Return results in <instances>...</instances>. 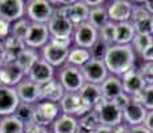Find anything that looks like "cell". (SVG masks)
Here are the masks:
<instances>
[{
    "instance_id": "6da1fadb",
    "label": "cell",
    "mask_w": 153,
    "mask_h": 133,
    "mask_svg": "<svg viewBox=\"0 0 153 133\" xmlns=\"http://www.w3.org/2000/svg\"><path fill=\"white\" fill-rule=\"evenodd\" d=\"M137 55L132 45H119L113 44L108 48L104 63L109 75L121 77L126 72L134 68Z\"/></svg>"
},
{
    "instance_id": "7a4b0ae2",
    "label": "cell",
    "mask_w": 153,
    "mask_h": 133,
    "mask_svg": "<svg viewBox=\"0 0 153 133\" xmlns=\"http://www.w3.org/2000/svg\"><path fill=\"white\" fill-rule=\"evenodd\" d=\"M47 25L52 39H72L75 25L61 11V8H55V12Z\"/></svg>"
},
{
    "instance_id": "3957f363",
    "label": "cell",
    "mask_w": 153,
    "mask_h": 133,
    "mask_svg": "<svg viewBox=\"0 0 153 133\" xmlns=\"http://www.w3.org/2000/svg\"><path fill=\"white\" fill-rule=\"evenodd\" d=\"M57 80L63 85L64 91L69 93H79L85 84V79L80 68L68 65V64L59 69Z\"/></svg>"
},
{
    "instance_id": "277c9868",
    "label": "cell",
    "mask_w": 153,
    "mask_h": 133,
    "mask_svg": "<svg viewBox=\"0 0 153 133\" xmlns=\"http://www.w3.org/2000/svg\"><path fill=\"white\" fill-rule=\"evenodd\" d=\"M53 12L55 7L49 0H28L25 4V15L31 23L48 24Z\"/></svg>"
},
{
    "instance_id": "5b68a950",
    "label": "cell",
    "mask_w": 153,
    "mask_h": 133,
    "mask_svg": "<svg viewBox=\"0 0 153 133\" xmlns=\"http://www.w3.org/2000/svg\"><path fill=\"white\" fill-rule=\"evenodd\" d=\"M93 111L99 114L101 125L114 128V126L124 123V120H123V111L113 101H107V100L102 99L95 106Z\"/></svg>"
},
{
    "instance_id": "8992f818",
    "label": "cell",
    "mask_w": 153,
    "mask_h": 133,
    "mask_svg": "<svg viewBox=\"0 0 153 133\" xmlns=\"http://www.w3.org/2000/svg\"><path fill=\"white\" fill-rule=\"evenodd\" d=\"M60 114L61 109L59 104L49 101H39L37 104H35L33 124L39 126H44V128H49L57 120Z\"/></svg>"
},
{
    "instance_id": "52a82bcc",
    "label": "cell",
    "mask_w": 153,
    "mask_h": 133,
    "mask_svg": "<svg viewBox=\"0 0 153 133\" xmlns=\"http://www.w3.org/2000/svg\"><path fill=\"white\" fill-rule=\"evenodd\" d=\"M72 40L76 47L91 49L99 40V29H96L88 22L81 23L75 27Z\"/></svg>"
},
{
    "instance_id": "ba28073f",
    "label": "cell",
    "mask_w": 153,
    "mask_h": 133,
    "mask_svg": "<svg viewBox=\"0 0 153 133\" xmlns=\"http://www.w3.org/2000/svg\"><path fill=\"white\" fill-rule=\"evenodd\" d=\"M61 109V113L68 114V116H73V117H80L85 116L87 113H89L92 109L88 108L87 105L81 101L79 93H69L65 92L64 97L61 99V101L59 103Z\"/></svg>"
},
{
    "instance_id": "9c48e42d",
    "label": "cell",
    "mask_w": 153,
    "mask_h": 133,
    "mask_svg": "<svg viewBox=\"0 0 153 133\" xmlns=\"http://www.w3.org/2000/svg\"><path fill=\"white\" fill-rule=\"evenodd\" d=\"M80 69H81V72H83L85 82H89V84L101 85V82L109 76V72H108L107 67H105V63L102 60L91 59Z\"/></svg>"
},
{
    "instance_id": "30bf717a",
    "label": "cell",
    "mask_w": 153,
    "mask_h": 133,
    "mask_svg": "<svg viewBox=\"0 0 153 133\" xmlns=\"http://www.w3.org/2000/svg\"><path fill=\"white\" fill-rule=\"evenodd\" d=\"M49 40H51V35L48 31V25L39 24V23H31L28 35L24 40L27 48L37 51L39 48H44L49 43Z\"/></svg>"
},
{
    "instance_id": "8fae6325",
    "label": "cell",
    "mask_w": 153,
    "mask_h": 133,
    "mask_svg": "<svg viewBox=\"0 0 153 133\" xmlns=\"http://www.w3.org/2000/svg\"><path fill=\"white\" fill-rule=\"evenodd\" d=\"M69 49L67 47H61L57 44L49 41L44 48H42V59L44 61L52 65L53 68L63 67L64 64H67V59L69 55Z\"/></svg>"
},
{
    "instance_id": "7c38bea8",
    "label": "cell",
    "mask_w": 153,
    "mask_h": 133,
    "mask_svg": "<svg viewBox=\"0 0 153 133\" xmlns=\"http://www.w3.org/2000/svg\"><path fill=\"white\" fill-rule=\"evenodd\" d=\"M24 0H0V17L10 23H15L25 16Z\"/></svg>"
},
{
    "instance_id": "4fadbf2b",
    "label": "cell",
    "mask_w": 153,
    "mask_h": 133,
    "mask_svg": "<svg viewBox=\"0 0 153 133\" xmlns=\"http://www.w3.org/2000/svg\"><path fill=\"white\" fill-rule=\"evenodd\" d=\"M20 104L19 96L15 88L0 85V119L13 116Z\"/></svg>"
},
{
    "instance_id": "5bb4252c",
    "label": "cell",
    "mask_w": 153,
    "mask_h": 133,
    "mask_svg": "<svg viewBox=\"0 0 153 133\" xmlns=\"http://www.w3.org/2000/svg\"><path fill=\"white\" fill-rule=\"evenodd\" d=\"M107 8H108V15H109V20L112 23L117 24V23L131 22L132 11H133L132 1H128V0H113V1L108 3Z\"/></svg>"
},
{
    "instance_id": "9a60e30c",
    "label": "cell",
    "mask_w": 153,
    "mask_h": 133,
    "mask_svg": "<svg viewBox=\"0 0 153 133\" xmlns=\"http://www.w3.org/2000/svg\"><path fill=\"white\" fill-rule=\"evenodd\" d=\"M61 8L65 16L68 17L71 22L73 23V25H79L81 23L88 22V17H89V11L91 8L87 5V3L84 0H77V1H71L69 4L63 5Z\"/></svg>"
},
{
    "instance_id": "2e32d148",
    "label": "cell",
    "mask_w": 153,
    "mask_h": 133,
    "mask_svg": "<svg viewBox=\"0 0 153 133\" xmlns=\"http://www.w3.org/2000/svg\"><path fill=\"white\" fill-rule=\"evenodd\" d=\"M121 82H123V89L124 93L128 94L129 97H134L139 93H141L144 91V88L146 87L145 80L143 79V76L140 75L139 69H131L129 72H126L125 75H123L121 77Z\"/></svg>"
},
{
    "instance_id": "e0dca14e",
    "label": "cell",
    "mask_w": 153,
    "mask_h": 133,
    "mask_svg": "<svg viewBox=\"0 0 153 133\" xmlns=\"http://www.w3.org/2000/svg\"><path fill=\"white\" fill-rule=\"evenodd\" d=\"M16 92L19 96L20 103L25 104H37L40 101V93H42V87L37 85L36 82L31 81L28 77L24 79L19 85H16Z\"/></svg>"
},
{
    "instance_id": "ac0fdd59",
    "label": "cell",
    "mask_w": 153,
    "mask_h": 133,
    "mask_svg": "<svg viewBox=\"0 0 153 133\" xmlns=\"http://www.w3.org/2000/svg\"><path fill=\"white\" fill-rule=\"evenodd\" d=\"M146 113H148V111L144 108V105L132 100L131 104L123 111V120H124V124H126L129 128L144 125Z\"/></svg>"
},
{
    "instance_id": "d6986e66",
    "label": "cell",
    "mask_w": 153,
    "mask_h": 133,
    "mask_svg": "<svg viewBox=\"0 0 153 133\" xmlns=\"http://www.w3.org/2000/svg\"><path fill=\"white\" fill-rule=\"evenodd\" d=\"M27 77L31 81L36 82L37 85L42 87V85L47 84V82H49L51 80L55 79V68L52 65H49L43 59H40L36 63V65L32 68V71L29 72V75Z\"/></svg>"
},
{
    "instance_id": "ffe728a7",
    "label": "cell",
    "mask_w": 153,
    "mask_h": 133,
    "mask_svg": "<svg viewBox=\"0 0 153 133\" xmlns=\"http://www.w3.org/2000/svg\"><path fill=\"white\" fill-rule=\"evenodd\" d=\"M25 75L16 64H5L0 68V85L16 88L24 80Z\"/></svg>"
},
{
    "instance_id": "44dd1931",
    "label": "cell",
    "mask_w": 153,
    "mask_h": 133,
    "mask_svg": "<svg viewBox=\"0 0 153 133\" xmlns=\"http://www.w3.org/2000/svg\"><path fill=\"white\" fill-rule=\"evenodd\" d=\"M100 91H101V96L104 100H107V101H114L120 94L124 93L121 79L117 77V76L109 75L101 82Z\"/></svg>"
},
{
    "instance_id": "7402d4cb",
    "label": "cell",
    "mask_w": 153,
    "mask_h": 133,
    "mask_svg": "<svg viewBox=\"0 0 153 133\" xmlns=\"http://www.w3.org/2000/svg\"><path fill=\"white\" fill-rule=\"evenodd\" d=\"M65 94L63 85L60 84L57 79L51 80L49 82L42 85V93H40V101H49V103H59Z\"/></svg>"
},
{
    "instance_id": "603a6c76",
    "label": "cell",
    "mask_w": 153,
    "mask_h": 133,
    "mask_svg": "<svg viewBox=\"0 0 153 133\" xmlns=\"http://www.w3.org/2000/svg\"><path fill=\"white\" fill-rule=\"evenodd\" d=\"M3 44H4V48H5V64L16 63V59L19 57V55L27 48L24 40L17 39V37L12 36V35H10L7 39L3 41Z\"/></svg>"
},
{
    "instance_id": "cb8c5ba5",
    "label": "cell",
    "mask_w": 153,
    "mask_h": 133,
    "mask_svg": "<svg viewBox=\"0 0 153 133\" xmlns=\"http://www.w3.org/2000/svg\"><path fill=\"white\" fill-rule=\"evenodd\" d=\"M79 96H80L81 101H83L88 108L92 109V111L95 109V106L102 100L101 91H100V85L89 84V82H85L84 87L81 88L80 92H79Z\"/></svg>"
},
{
    "instance_id": "d4e9b609",
    "label": "cell",
    "mask_w": 153,
    "mask_h": 133,
    "mask_svg": "<svg viewBox=\"0 0 153 133\" xmlns=\"http://www.w3.org/2000/svg\"><path fill=\"white\" fill-rule=\"evenodd\" d=\"M79 128V119L61 113L52 124L51 133H76Z\"/></svg>"
},
{
    "instance_id": "484cf974",
    "label": "cell",
    "mask_w": 153,
    "mask_h": 133,
    "mask_svg": "<svg viewBox=\"0 0 153 133\" xmlns=\"http://www.w3.org/2000/svg\"><path fill=\"white\" fill-rule=\"evenodd\" d=\"M40 56L37 53L36 49H31V48H25L24 51L19 55V57L16 59V65L23 71L25 76L29 75V72L32 71V68L36 65V63L40 60Z\"/></svg>"
},
{
    "instance_id": "4316f807",
    "label": "cell",
    "mask_w": 153,
    "mask_h": 133,
    "mask_svg": "<svg viewBox=\"0 0 153 133\" xmlns=\"http://www.w3.org/2000/svg\"><path fill=\"white\" fill-rule=\"evenodd\" d=\"M136 36L134 27L131 22L117 23L116 24V41L114 44L119 45H131Z\"/></svg>"
},
{
    "instance_id": "83f0119b",
    "label": "cell",
    "mask_w": 153,
    "mask_h": 133,
    "mask_svg": "<svg viewBox=\"0 0 153 133\" xmlns=\"http://www.w3.org/2000/svg\"><path fill=\"white\" fill-rule=\"evenodd\" d=\"M91 52L89 49H85V48H80V47H71L69 49V55L68 59H67V64L72 67H77L81 68L83 65L88 63L91 60Z\"/></svg>"
},
{
    "instance_id": "f1b7e54d",
    "label": "cell",
    "mask_w": 153,
    "mask_h": 133,
    "mask_svg": "<svg viewBox=\"0 0 153 133\" xmlns=\"http://www.w3.org/2000/svg\"><path fill=\"white\" fill-rule=\"evenodd\" d=\"M109 22L111 20H109V15H108L107 5H100V7H96V8H91L88 23H91L96 29H101Z\"/></svg>"
},
{
    "instance_id": "f546056e",
    "label": "cell",
    "mask_w": 153,
    "mask_h": 133,
    "mask_svg": "<svg viewBox=\"0 0 153 133\" xmlns=\"http://www.w3.org/2000/svg\"><path fill=\"white\" fill-rule=\"evenodd\" d=\"M0 133H25V125L15 116L0 119Z\"/></svg>"
},
{
    "instance_id": "4dcf8cb0",
    "label": "cell",
    "mask_w": 153,
    "mask_h": 133,
    "mask_svg": "<svg viewBox=\"0 0 153 133\" xmlns=\"http://www.w3.org/2000/svg\"><path fill=\"white\" fill-rule=\"evenodd\" d=\"M13 116L16 117L19 121H22L24 125L32 124L33 123V116H35V105L25 104V103H20Z\"/></svg>"
},
{
    "instance_id": "1f68e13d",
    "label": "cell",
    "mask_w": 153,
    "mask_h": 133,
    "mask_svg": "<svg viewBox=\"0 0 153 133\" xmlns=\"http://www.w3.org/2000/svg\"><path fill=\"white\" fill-rule=\"evenodd\" d=\"M152 15L139 19H132L131 23L134 27L136 35H152Z\"/></svg>"
},
{
    "instance_id": "d6a6232c",
    "label": "cell",
    "mask_w": 153,
    "mask_h": 133,
    "mask_svg": "<svg viewBox=\"0 0 153 133\" xmlns=\"http://www.w3.org/2000/svg\"><path fill=\"white\" fill-rule=\"evenodd\" d=\"M99 40L109 47L113 45L114 41H116V24L109 22L101 29H99Z\"/></svg>"
},
{
    "instance_id": "836d02e7",
    "label": "cell",
    "mask_w": 153,
    "mask_h": 133,
    "mask_svg": "<svg viewBox=\"0 0 153 133\" xmlns=\"http://www.w3.org/2000/svg\"><path fill=\"white\" fill-rule=\"evenodd\" d=\"M131 99L144 105L146 111H153V85H146L143 92L134 97H131Z\"/></svg>"
},
{
    "instance_id": "e575fe53",
    "label": "cell",
    "mask_w": 153,
    "mask_h": 133,
    "mask_svg": "<svg viewBox=\"0 0 153 133\" xmlns=\"http://www.w3.org/2000/svg\"><path fill=\"white\" fill-rule=\"evenodd\" d=\"M79 125L88 129V131H91V132H95L96 129H99L100 126H101V123H100L99 114L96 113L95 111H91L89 113H87L85 116L79 119Z\"/></svg>"
},
{
    "instance_id": "d590c367",
    "label": "cell",
    "mask_w": 153,
    "mask_h": 133,
    "mask_svg": "<svg viewBox=\"0 0 153 133\" xmlns=\"http://www.w3.org/2000/svg\"><path fill=\"white\" fill-rule=\"evenodd\" d=\"M29 27H31V22L24 17V19H20L17 22L12 23V27H11V35L17 39H22V40H25L28 35V31H29Z\"/></svg>"
},
{
    "instance_id": "8d00e7d4",
    "label": "cell",
    "mask_w": 153,
    "mask_h": 133,
    "mask_svg": "<svg viewBox=\"0 0 153 133\" xmlns=\"http://www.w3.org/2000/svg\"><path fill=\"white\" fill-rule=\"evenodd\" d=\"M153 44V35H136L132 41V48L136 55H141L149 45Z\"/></svg>"
},
{
    "instance_id": "74e56055",
    "label": "cell",
    "mask_w": 153,
    "mask_h": 133,
    "mask_svg": "<svg viewBox=\"0 0 153 133\" xmlns=\"http://www.w3.org/2000/svg\"><path fill=\"white\" fill-rule=\"evenodd\" d=\"M108 48H109V45H107V44H104L102 41L97 40V43H96L95 45H93L92 48L89 49L91 57L95 59V60H102V61H104Z\"/></svg>"
},
{
    "instance_id": "f35d334b",
    "label": "cell",
    "mask_w": 153,
    "mask_h": 133,
    "mask_svg": "<svg viewBox=\"0 0 153 133\" xmlns=\"http://www.w3.org/2000/svg\"><path fill=\"white\" fill-rule=\"evenodd\" d=\"M140 75L143 76V79L145 80V82L148 85H153V61L149 63H143V65L139 69Z\"/></svg>"
},
{
    "instance_id": "ab89813d",
    "label": "cell",
    "mask_w": 153,
    "mask_h": 133,
    "mask_svg": "<svg viewBox=\"0 0 153 133\" xmlns=\"http://www.w3.org/2000/svg\"><path fill=\"white\" fill-rule=\"evenodd\" d=\"M11 27H12V23L0 17V41H4L11 35Z\"/></svg>"
},
{
    "instance_id": "60d3db41",
    "label": "cell",
    "mask_w": 153,
    "mask_h": 133,
    "mask_svg": "<svg viewBox=\"0 0 153 133\" xmlns=\"http://www.w3.org/2000/svg\"><path fill=\"white\" fill-rule=\"evenodd\" d=\"M131 101H132V99L128 96V94H125V93H123V94H120L119 97H117L116 100H114V104H116L117 106H119L121 111H124V109L128 106L129 104H131Z\"/></svg>"
},
{
    "instance_id": "b9f144b4",
    "label": "cell",
    "mask_w": 153,
    "mask_h": 133,
    "mask_svg": "<svg viewBox=\"0 0 153 133\" xmlns=\"http://www.w3.org/2000/svg\"><path fill=\"white\" fill-rule=\"evenodd\" d=\"M25 133H51L48 128H44V126H39L36 124H28L25 125Z\"/></svg>"
},
{
    "instance_id": "7bdbcfd3",
    "label": "cell",
    "mask_w": 153,
    "mask_h": 133,
    "mask_svg": "<svg viewBox=\"0 0 153 133\" xmlns=\"http://www.w3.org/2000/svg\"><path fill=\"white\" fill-rule=\"evenodd\" d=\"M141 59H143L144 63H149V61H153V44L149 45L148 48L145 49L143 53H141Z\"/></svg>"
},
{
    "instance_id": "ee69618b",
    "label": "cell",
    "mask_w": 153,
    "mask_h": 133,
    "mask_svg": "<svg viewBox=\"0 0 153 133\" xmlns=\"http://www.w3.org/2000/svg\"><path fill=\"white\" fill-rule=\"evenodd\" d=\"M144 126H145L148 131H151L153 133V111H148L145 121H144Z\"/></svg>"
},
{
    "instance_id": "f6af8a7d",
    "label": "cell",
    "mask_w": 153,
    "mask_h": 133,
    "mask_svg": "<svg viewBox=\"0 0 153 133\" xmlns=\"http://www.w3.org/2000/svg\"><path fill=\"white\" fill-rule=\"evenodd\" d=\"M129 126L126 125V124H120V125L114 126V128H112V133H129Z\"/></svg>"
},
{
    "instance_id": "bcb514c9",
    "label": "cell",
    "mask_w": 153,
    "mask_h": 133,
    "mask_svg": "<svg viewBox=\"0 0 153 133\" xmlns=\"http://www.w3.org/2000/svg\"><path fill=\"white\" fill-rule=\"evenodd\" d=\"M129 133H152V132L148 131L144 125H139V126H133V128L129 129Z\"/></svg>"
},
{
    "instance_id": "7dc6e473",
    "label": "cell",
    "mask_w": 153,
    "mask_h": 133,
    "mask_svg": "<svg viewBox=\"0 0 153 133\" xmlns=\"http://www.w3.org/2000/svg\"><path fill=\"white\" fill-rule=\"evenodd\" d=\"M5 64V48L3 41H0V68Z\"/></svg>"
},
{
    "instance_id": "c3c4849f",
    "label": "cell",
    "mask_w": 153,
    "mask_h": 133,
    "mask_svg": "<svg viewBox=\"0 0 153 133\" xmlns=\"http://www.w3.org/2000/svg\"><path fill=\"white\" fill-rule=\"evenodd\" d=\"M84 1L87 3V5L89 8H96V7H100V5H104L102 0H96V1H93V0H84Z\"/></svg>"
},
{
    "instance_id": "681fc988",
    "label": "cell",
    "mask_w": 153,
    "mask_h": 133,
    "mask_svg": "<svg viewBox=\"0 0 153 133\" xmlns=\"http://www.w3.org/2000/svg\"><path fill=\"white\" fill-rule=\"evenodd\" d=\"M144 7H145V10L153 16V0H145V1H144Z\"/></svg>"
},
{
    "instance_id": "f907efd6",
    "label": "cell",
    "mask_w": 153,
    "mask_h": 133,
    "mask_svg": "<svg viewBox=\"0 0 153 133\" xmlns=\"http://www.w3.org/2000/svg\"><path fill=\"white\" fill-rule=\"evenodd\" d=\"M95 133H112V128L105 126V125H101L99 129H96Z\"/></svg>"
},
{
    "instance_id": "816d5d0a",
    "label": "cell",
    "mask_w": 153,
    "mask_h": 133,
    "mask_svg": "<svg viewBox=\"0 0 153 133\" xmlns=\"http://www.w3.org/2000/svg\"><path fill=\"white\" fill-rule=\"evenodd\" d=\"M152 35H153V17H152Z\"/></svg>"
}]
</instances>
